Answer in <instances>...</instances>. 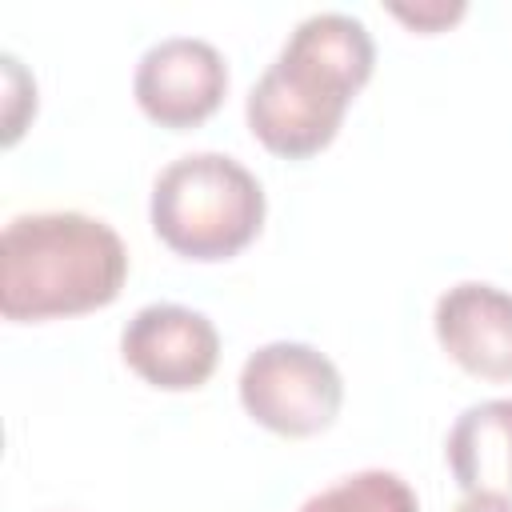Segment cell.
Segmentation results:
<instances>
[{"label": "cell", "mask_w": 512, "mask_h": 512, "mask_svg": "<svg viewBox=\"0 0 512 512\" xmlns=\"http://www.w3.org/2000/svg\"><path fill=\"white\" fill-rule=\"evenodd\" d=\"M128 276L124 240L84 212H24L0 236L4 320H56L104 308Z\"/></svg>", "instance_id": "obj_2"}, {"label": "cell", "mask_w": 512, "mask_h": 512, "mask_svg": "<svg viewBox=\"0 0 512 512\" xmlns=\"http://www.w3.org/2000/svg\"><path fill=\"white\" fill-rule=\"evenodd\" d=\"M244 412L276 436H316L344 404V380L336 364L300 340H272L256 348L240 368Z\"/></svg>", "instance_id": "obj_4"}, {"label": "cell", "mask_w": 512, "mask_h": 512, "mask_svg": "<svg viewBox=\"0 0 512 512\" xmlns=\"http://www.w3.org/2000/svg\"><path fill=\"white\" fill-rule=\"evenodd\" d=\"M372 64L376 48L356 16L316 12L300 20L248 92L244 116L252 136L284 160L316 156L340 132L352 96L372 76Z\"/></svg>", "instance_id": "obj_1"}, {"label": "cell", "mask_w": 512, "mask_h": 512, "mask_svg": "<svg viewBox=\"0 0 512 512\" xmlns=\"http://www.w3.org/2000/svg\"><path fill=\"white\" fill-rule=\"evenodd\" d=\"M388 12L416 32H440L464 16V4L460 0H452V4L448 0H424V4H388Z\"/></svg>", "instance_id": "obj_10"}, {"label": "cell", "mask_w": 512, "mask_h": 512, "mask_svg": "<svg viewBox=\"0 0 512 512\" xmlns=\"http://www.w3.org/2000/svg\"><path fill=\"white\" fill-rule=\"evenodd\" d=\"M300 512H420V500L400 472L364 468L308 496Z\"/></svg>", "instance_id": "obj_9"}, {"label": "cell", "mask_w": 512, "mask_h": 512, "mask_svg": "<svg viewBox=\"0 0 512 512\" xmlns=\"http://www.w3.org/2000/svg\"><path fill=\"white\" fill-rule=\"evenodd\" d=\"M152 232L184 260H228L264 224L260 180L224 152L172 160L152 184Z\"/></svg>", "instance_id": "obj_3"}, {"label": "cell", "mask_w": 512, "mask_h": 512, "mask_svg": "<svg viewBox=\"0 0 512 512\" xmlns=\"http://www.w3.org/2000/svg\"><path fill=\"white\" fill-rule=\"evenodd\" d=\"M120 356L144 384L164 392H188L216 372L220 332L196 308L148 304L124 324Z\"/></svg>", "instance_id": "obj_6"}, {"label": "cell", "mask_w": 512, "mask_h": 512, "mask_svg": "<svg viewBox=\"0 0 512 512\" xmlns=\"http://www.w3.org/2000/svg\"><path fill=\"white\" fill-rule=\"evenodd\" d=\"M456 512H512V496L504 492H468Z\"/></svg>", "instance_id": "obj_11"}, {"label": "cell", "mask_w": 512, "mask_h": 512, "mask_svg": "<svg viewBox=\"0 0 512 512\" xmlns=\"http://www.w3.org/2000/svg\"><path fill=\"white\" fill-rule=\"evenodd\" d=\"M440 348L472 376L512 380V292L464 280L452 284L432 312Z\"/></svg>", "instance_id": "obj_7"}, {"label": "cell", "mask_w": 512, "mask_h": 512, "mask_svg": "<svg viewBox=\"0 0 512 512\" xmlns=\"http://www.w3.org/2000/svg\"><path fill=\"white\" fill-rule=\"evenodd\" d=\"M448 468L464 492H512V396L480 400L456 416L444 440Z\"/></svg>", "instance_id": "obj_8"}, {"label": "cell", "mask_w": 512, "mask_h": 512, "mask_svg": "<svg viewBox=\"0 0 512 512\" xmlns=\"http://www.w3.org/2000/svg\"><path fill=\"white\" fill-rule=\"evenodd\" d=\"M132 92L140 112L160 128H196L224 104L228 64L200 36H168L140 56Z\"/></svg>", "instance_id": "obj_5"}]
</instances>
